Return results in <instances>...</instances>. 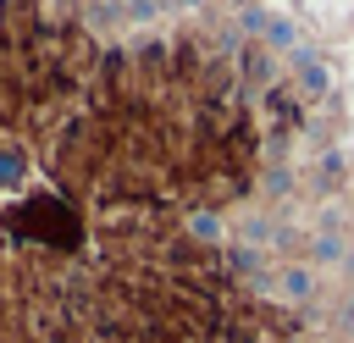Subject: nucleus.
<instances>
[{
	"label": "nucleus",
	"mask_w": 354,
	"mask_h": 343,
	"mask_svg": "<svg viewBox=\"0 0 354 343\" xmlns=\"http://www.w3.org/2000/svg\"><path fill=\"white\" fill-rule=\"evenodd\" d=\"M232 271H260V249H232Z\"/></svg>",
	"instance_id": "6e6552de"
},
{
	"label": "nucleus",
	"mask_w": 354,
	"mask_h": 343,
	"mask_svg": "<svg viewBox=\"0 0 354 343\" xmlns=\"http://www.w3.org/2000/svg\"><path fill=\"white\" fill-rule=\"evenodd\" d=\"M183 227H188L199 243H221V238H227V227H221V216H216V210H188V221H183Z\"/></svg>",
	"instance_id": "7ed1b4c3"
},
{
	"label": "nucleus",
	"mask_w": 354,
	"mask_h": 343,
	"mask_svg": "<svg viewBox=\"0 0 354 343\" xmlns=\"http://www.w3.org/2000/svg\"><path fill=\"white\" fill-rule=\"evenodd\" d=\"M277 293H282L288 304L310 299V293H315V271H304V266H282V271H277Z\"/></svg>",
	"instance_id": "f03ea898"
},
{
	"label": "nucleus",
	"mask_w": 354,
	"mask_h": 343,
	"mask_svg": "<svg viewBox=\"0 0 354 343\" xmlns=\"http://www.w3.org/2000/svg\"><path fill=\"white\" fill-rule=\"evenodd\" d=\"M33 177V160L22 144H0V194H22Z\"/></svg>",
	"instance_id": "f257e3e1"
},
{
	"label": "nucleus",
	"mask_w": 354,
	"mask_h": 343,
	"mask_svg": "<svg viewBox=\"0 0 354 343\" xmlns=\"http://www.w3.org/2000/svg\"><path fill=\"white\" fill-rule=\"evenodd\" d=\"M116 6H122V17H133V22H149V17H155L166 0H116Z\"/></svg>",
	"instance_id": "0eeeda50"
},
{
	"label": "nucleus",
	"mask_w": 354,
	"mask_h": 343,
	"mask_svg": "<svg viewBox=\"0 0 354 343\" xmlns=\"http://www.w3.org/2000/svg\"><path fill=\"white\" fill-rule=\"evenodd\" d=\"M310 254H315V260H332V266H343L354 249H348V238H337V232H315V238H310Z\"/></svg>",
	"instance_id": "39448f33"
},
{
	"label": "nucleus",
	"mask_w": 354,
	"mask_h": 343,
	"mask_svg": "<svg viewBox=\"0 0 354 343\" xmlns=\"http://www.w3.org/2000/svg\"><path fill=\"white\" fill-rule=\"evenodd\" d=\"M166 6H177V11H194V6H205V0H166Z\"/></svg>",
	"instance_id": "1a4fd4ad"
},
{
	"label": "nucleus",
	"mask_w": 354,
	"mask_h": 343,
	"mask_svg": "<svg viewBox=\"0 0 354 343\" xmlns=\"http://www.w3.org/2000/svg\"><path fill=\"white\" fill-rule=\"evenodd\" d=\"M293 61H299V72H304V89H310V94H326V66L310 61V50H293Z\"/></svg>",
	"instance_id": "423d86ee"
},
{
	"label": "nucleus",
	"mask_w": 354,
	"mask_h": 343,
	"mask_svg": "<svg viewBox=\"0 0 354 343\" xmlns=\"http://www.w3.org/2000/svg\"><path fill=\"white\" fill-rule=\"evenodd\" d=\"M260 39H266L271 50H299V28H293L288 17H266V28H260Z\"/></svg>",
	"instance_id": "20e7f679"
}]
</instances>
